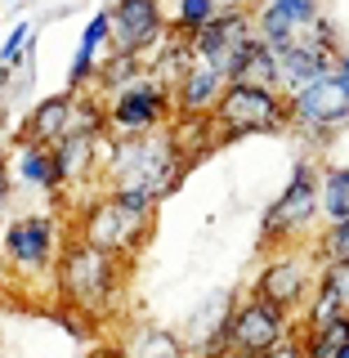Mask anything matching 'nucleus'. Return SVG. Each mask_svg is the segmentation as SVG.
Masks as SVG:
<instances>
[{
	"label": "nucleus",
	"mask_w": 349,
	"mask_h": 358,
	"mask_svg": "<svg viewBox=\"0 0 349 358\" xmlns=\"http://www.w3.org/2000/svg\"><path fill=\"white\" fill-rule=\"evenodd\" d=\"M130 273H134V264L90 246L76 233H67L59 264H54V282H50V313L76 336H94L104 327L117 331L130 318L126 313Z\"/></svg>",
	"instance_id": "f257e3e1"
},
{
	"label": "nucleus",
	"mask_w": 349,
	"mask_h": 358,
	"mask_svg": "<svg viewBox=\"0 0 349 358\" xmlns=\"http://www.w3.org/2000/svg\"><path fill=\"white\" fill-rule=\"evenodd\" d=\"M157 210H162V201L152 193H139V188H90V193H76L67 201L63 215L67 233L134 264L157 233Z\"/></svg>",
	"instance_id": "f03ea898"
},
{
	"label": "nucleus",
	"mask_w": 349,
	"mask_h": 358,
	"mask_svg": "<svg viewBox=\"0 0 349 358\" xmlns=\"http://www.w3.org/2000/svg\"><path fill=\"white\" fill-rule=\"evenodd\" d=\"M63 242H67L63 210H22V215H9L5 229H0V268L14 282H22V287L36 282L50 296Z\"/></svg>",
	"instance_id": "39448f33"
},
{
	"label": "nucleus",
	"mask_w": 349,
	"mask_h": 358,
	"mask_svg": "<svg viewBox=\"0 0 349 358\" xmlns=\"http://www.w3.org/2000/svg\"><path fill=\"white\" fill-rule=\"evenodd\" d=\"M9 175H14V188H31V193L59 201L67 197L72 201V193H67L63 175H59V162H54V148H45V143H18L9 148Z\"/></svg>",
	"instance_id": "2eb2a0df"
},
{
	"label": "nucleus",
	"mask_w": 349,
	"mask_h": 358,
	"mask_svg": "<svg viewBox=\"0 0 349 358\" xmlns=\"http://www.w3.org/2000/svg\"><path fill=\"white\" fill-rule=\"evenodd\" d=\"M188 171H193V162H188L175 126L157 134H108L99 188H139V193L166 201L171 193H179Z\"/></svg>",
	"instance_id": "7ed1b4c3"
},
{
	"label": "nucleus",
	"mask_w": 349,
	"mask_h": 358,
	"mask_svg": "<svg viewBox=\"0 0 349 358\" xmlns=\"http://www.w3.org/2000/svg\"><path fill=\"white\" fill-rule=\"evenodd\" d=\"M332 72H336V81L349 90V45H341V54H336V67H332Z\"/></svg>",
	"instance_id": "c756f323"
},
{
	"label": "nucleus",
	"mask_w": 349,
	"mask_h": 358,
	"mask_svg": "<svg viewBox=\"0 0 349 358\" xmlns=\"http://www.w3.org/2000/svg\"><path fill=\"white\" fill-rule=\"evenodd\" d=\"M112 336L126 345L130 358H193L184 331L166 327V322H152V318H126Z\"/></svg>",
	"instance_id": "f3484780"
},
{
	"label": "nucleus",
	"mask_w": 349,
	"mask_h": 358,
	"mask_svg": "<svg viewBox=\"0 0 349 358\" xmlns=\"http://www.w3.org/2000/svg\"><path fill=\"white\" fill-rule=\"evenodd\" d=\"M296 336H300L305 358H336L349 345V313L322 322V327H300V322H296Z\"/></svg>",
	"instance_id": "5701e85b"
},
{
	"label": "nucleus",
	"mask_w": 349,
	"mask_h": 358,
	"mask_svg": "<svg viewBox=\"0 0 349 358\" xmlns=\"http://www.w3.org/2000/svg\"><path fill=\"white\" fill-rule=\"evenodd\" d=\"M9 76H14V67H5V63H0V94H5V85H9Z\"/></svg>",
	"instance_id": "7c9ffc66"
},
{
	"label": "nucleus",
	"mask_w": 349,
	"mask_h": 358,
	"mask_svg": "<svg viewBox=\"0 0 349 358\" xmlns=\"http://www.w3.org/2000/svg\"><path fill=\"white\" fill-rule=\"evenodd\" d=\"M322 18H327L322 0H260L255 5V36L283 54L291 41L309 36Z\"/></svg>",
	"instance_id": "f8f14e48"
},
{
	"label": "nucleus",
	"mask_w": 349,
	"mask_h": 358,
	"mask_svg": "<svg viewBox=\"0 0 349 358\" xmlns=\"http://www.w3.org/2000/svg\"><path fill=\"white\" fill-rule=\"evenodd\" d=\"M162 9L175 36H197L206 22H215L224 14V0H162Z\"/></svg>",
	"instance_id": "4be33fe9"
},
{
	"label": "nucleus",
	"mask_w": 349,
	"mask_h": 358,
	"mask_svg": "<svg viewBox=\"0 0 349 358\" xmlns=\"http://www.w3.org/2000/svg\"><path fill=\"white\" fill-rule=\"evenodd\" d=\"M112 50L134 54V59H152V50L171 36L162 0H112Z\"/></svg>",
	"instance_id": "9b49d317"
},
{
	"label": "nucleus",
	"mask_w": 349,
	"mask_h": 358,
	"mask_svg": "<svg viewBox=\"0 0 349 358\" xmlns=\"http://www.w3.org/2000/svg\"><path fill=\"white\" fill-rule=\"evenodd\" d=\"M229 81H242V85H273V90H283V85H278V50L255 36V41L242 50V59H238V67H233Z\"/></svg>",
	"instance_id": "aec40b11"
},
{
	"label": "nucleus",
	"mask_w": 349,
	"mask_h": 358,
	"mask_svg": "<svg viewBox=\"0 0 349 358\" xmlns=\"http://www.w3.org/2000/svg\"><path fill=\"white\" fill-rule=\"evenodd\" d=\"M67 134H76V94L72 90H59V94H45L31 103V112L18 121L14 139L18 143H45V148H54V143H63Z\"/></svg>",
	"instance_id": "4468645a"
},
{
	"label": "nucleus",
	"mask_w": 349,
	"mask_h": 358,
	"mask_svg": "<svg viewBox=\"0 0 349 358\" xmlns=\"http://www.w3.org/2000/svg\"><path fill=\"white\" fill-rule=\"evenodd\" d=\"M291 331H296V318L283 313V309H273L269 300L251 296V291L229 300V341L242 358L269 354L273 345H283Z\"/></svg>",
	"instance_id": "9d476101"
},
{
	"label": "nucleus",
	"mask_w": 349,
	"mask_h": 358,
	"mask_svg": "<svg viewBox=\"0 0 349 358\" xmlns=\"http://www.w3.org/2000/svg\"><path fill=\"white\" fill-rule=\"evenodd\" d=\"M318 268L322 260L309 251V246H283V251H264L260 255V268H255L251 278V296L269 300L273 309L291 313V318H300L305 305L313 300V291H318Z\"/></svg>",
	"instance_id": "0eeeda50"
},
{
	"label": "nucleus",
	"mask_w": 349,
	"mask_h": 358,
	"mask_svg": "<svg viewBox=\"0 0 349 358\" xmlns=\"http://www.w3.org/2000/svg\"><path fill=\"white\" fill-rule=\"evenodd\" d=\"M287 112L291 134H300L305 143H332L341 130H349V90L336 81V72H327L318 81L291 90Z\"/></svg>",
	"instance_id": "6e6552de"
},
{
	"label": "nucleus",
	"mask_w": 349,
	"mask_h": 358,
	"mask_svg": "<svg viewBox=\"0 0 349 358\" xmlns=\"http://www.w3.org/2000/svg\"><path fill=\"white\" fill-rule=\"evenodd\" d=\"M143 72H148V59H134V54H117V50H112L108 59L99 63V72H94V85H90V90H94L99 99H112L117 90L134 85Z\"/></svg>",
	"instance_id": "412c9836"
},
{
	"label": "nucleus",
	"mask_w": 349,
	"mask_h": 358,
	"mask_svg": "<svg viewBox=\"0 0 349 358\" xmlns=\"http://www.w3.org/2000/svg\"><path fill=\"white\" fill-rule=\"evenodd\" d=\"M318 229H322V162L300 157L291 166L283 193L260 215V255L283 251V246H313Z\"/></svg>",
	"instance_id": "20e7f679"
},
{
	"label": "nucleus",
	"mask_w": 349,
	"mask_h": 358,
	"mask_svg": "<svg viewBox=\"0 0 349 358\" xmlns=\"http://www.w3.org/2000/svg\"><path fill=\"white\" fill-rule=\"evenodd\" d=\"M9 197H14V175H9V152H0V229L9 220Z\"/></svg>",
	"instance_id": "cd10ccee"
},
{
	"label": "nucleus",
	"mask_w": 349,
	"mask_h": 358,
	"mask_svg": "<svg viewBox=\"0 0 349 358\" xmlns=\"http://www.w3.org/2000/svg\"><path fill=\"white\" fill-rule=\"evenodd\" d=\"M322 220H349V162H322Z\"/></svg>",
	"instance_id": "b1692460"
},
{
	"label": "nucleus",
	"mask_w": 349,
	"mask_h": 358,
	"mask_svg": "<svg viewBox=\"0 0 349 358\" xmlns=\"http://www.w3.org/2000/svg\"><path fill=\"white\" fill-rule=\"evenodd\" d=\"M188 41H193L197 63H211V67H220L224 76H233L242 50L255 41V14H220L215 22H206V27Z\"/></svg>",
	"instance_id": "ddd939ff"
},
{
	"label": "nucleus",
	"mask_w": 349,
	"mask_h": 358,
	"mask_svg": "<svg viewBox=\"0 0 349 358\" xmlns=\"http://www.w3.org/2000/svg\"><path fill=\"white\" fill-rule=\"evenodd\" d=\"M313 255H318L322 264L327 260H349V220H322L318 238L309 246Z\"/></svg>",
	"instance_id": "393cba45"
},
{
	"label": "nucleus",
	"mask_w": 349,
	"mask_h": 358,
	"mask_svg": "<svg viewBox=\"0 0 349 358\" xmlns=\"http://www.w3.org/2000/svg\"><path fill=\"white\" fill-rule=\"evenodd\" d=\"M229 90V76L211 63H193L188 76L175 85V121H201L215 112V103Z\"/></svg>",
	"instance_id": "a211bd4d"
},
{
	"label": "nucleus",
	"mask_w": 349,
	"mask_h": 358,
	"mask_svg": "<svg viewBox=\"0 0 349 358\" xmlns=\"http://www.w3.org/2000/svg\"><path fill=\"white\" fill-rule=\"evenodd\" d=\"M336 358H349V345H345V350H341V354H336Z\"/></svg>",
	"instance_id": "2f4dec72"
},
{
	"label": "nucleus",
	"mask_w": 349,
	"mask_h": 358,
	"mask_svg": "<svg viewBox=\"0 0 349 358\" xmlns=\"http://www.w3.org/2000/svg\"><path fill=\"white\" fill-rule=\"evenodd\" d=\"M104 139L108 134H67L63 143H54V162L67 184V193H90L99 188V171H104Z\"/></svg>",
	"instance_id": "dca6fc26"
},
{
	"label": "nucleus",
	"mask_w": 349,
	"mask_h": 358,
	"mask_svg": "<svg viewBox=\"0 0 349 358\" xmlns=\"http://www.w3.org/2000/svg\"><path fill=\"white\" fill-rule=\"evenodd\" d=\"M27 41H36V27H31V22H18V27L5 36V45H0V63H5V67H18L22 54H27Z\"/></svg>",
	"instance_id": "a878e982"
},
{
	"label": "nucleus",
	"mask_w": 349,
	"mask_h": 358,
	"mask_svg": "<svg viewBox=\"0 0 349 358\" xmlns=\"http://www.w3.org/2000/svg\"><path fill=\"white\" fill-rule=\"evenodd\" d=\"M81 358H130V354H126V345H121L117 336H99V341H90V350Z\"/></svg>",
	"instance_id": "bb28decb"
},
{
	"label": "nucleus",
	"mask_w": 349,
	"mask_h": 358,
	"mask_svg": "<svg viewBox=\"0 0 349 358\" xmlns=\"http://www.w3.org/2000/svg\"><path fill=\"white\" fill-rule=\"evenodd\" d=\"M193 63H197V54H193V41H188V36H175V31H171V36H166V41L152 50V59H148V72H152L162 85H171V90H175V85L188 76V67H193Z\"/></svg>",
	"instance_id": "6ab92c4d"
},
{
	"label": "nucleus",
	"mask_w": 349,
	"mask_h": 358,
	"mask_svg": "<svg viewBox=\"0 0 349 358\" xmlns=\"http://www.w3.org/2000/svg\"><path fill=\"white\" fill-rule=\"evenodd\" d=\"M211 126H215V148L255 139V134H287L291 130L287 94H283V90H273V85L229 81L224 99L215 103V112H211Z\"/></svg>",
	"instance_id": "423d86ee"
},
{
	"label": "nucleus",
	"mask_w": 349,
	"mask_h": 358,
	"mask_svg": "<svg viewBox=\"0 0 349 358\" xmlns=\"http://www.w3.org/2000/svg\"><path fill=\"white\" fill-rule=\"evenodd\" d=\"M108 103V134H157L175 126V90L143 72L134 85L117 90Z\"/></svg>",
	"instance_id": "1a4fd4ad"
},
{
	"label": "nucleus",
	"mask_w": 349,
	"mask_h": 358,
	"mask_svg": "<svg viewBox=\"0 0 349 358\" xmlns=\"http://www.w3.org/2000/svg\"><path fill=\"white\" fill-rule=\"evenodd\" d=\"M260 358H305V350H300V336L291 331L283 345H273V350H269V354H260Z\"/></svg>",
	"instance_id": "c85d7f7f"
}]
</instances>
